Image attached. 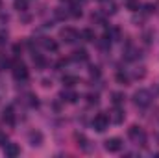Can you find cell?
<instances>
[{
  "mask_svg": "<svg viewBox=\"0 0 159 158\" xmlns=\"http://www.w3.org/2000/svg\"><path fill=\"white\" fill-rule=\"evenodd\" d=\"M4 121H6L7 125H15V112H13L11 106H7V108L4 110Z\"/></svg>",
  "mask_w": 159,
  "mask_h": 158,
  "instance_id": "10",
  "label": "cell"
},
{
  "mask_svg": "<svg viewBox=\"0 0 159 158\" xmlns=\"http://www.w3.org/2000/svg\"><path fill=\"white\" fill-rule=\"evenodd\" d=\"M133 102H135L139 108H146V106L152 102V93H150L148 89H139V91H135V95H133Z\"/></svg>",
  "mask_w": 159,
  "mask_h": 158,
  "instance_id": "2",
  "label": "cell"
},
{
  "mask_svg": "<svg viewBox=\"0 0 159 158\" xmlns=\"http://www.w3.org/2000/svg\"><path fill=\"white\" fill-rule=\"evenodd\" d=\"M128 138H129L133 143H137V145H144V143H146V132H144L141 126H137V125H131V126L128 128Z\"/></svg>",
  "mask_w": 159,
  "mask_h": 158,
  "instance_id": "1",
  "label": "cell"
},
{
  "mask_svg": "<svg viewBox=\"0 0 159 158\" xmlns=\"http://www.w3.org/2000/svg\"><path fill=\"white\" fill-rule=\"evenodd\" d=\"M80 37H83L85 41H94V39H96V36H94V32H93L91 28H85V30H81Z\"/></svg>",
  "mask_w": 159,
  "mask_h": 158,
  "instance_id": "14",
  "label": "cell"
},
{
  "mask_svg": "<svg viewBox=\"0 0 159 158\" xmlns=\"http://www.w3.org/2000/svg\"><path fill=\"white\" fill-rule=\"evenodd\" d=\"M111 97H113V102H115L117 106H119V104H122V102H124V99H126V97H124V93H119V91L111 93Z\"/></svg>",
  "mask_w": 159,
  "mask_h": 158,
  "instance_id": "20",
  "label": "cell"
},
{
  "mask_svg": "<svg viewBox=\"0 0 159 158\" xmlns=\"http://www.w3.org/2000/svg\"><path fill=\"white\" fill-rule=\"evenodd\" d=\"M117 80H119L120 84H124V86L128 84V77H126L124 73H117Z\"/></svg>",
  "mask_w": 159,
  "mask_h": 158,
  "instance_id": "22",
  "label": "cell"
},
{
  "mask_svg": "<svg viewBox=\"0 0 159 158\" xmlns=\"http://www.w3.org/2000/svg\"><path fill=\"white\" fill-rule=\"evenodd\" d=\"M0 7H2V0H0Z\"/></svg>",
  "mask_w": 159,
  "mask_h": 158,
  "instance_id": "30",
  "label": "cell"
},
{
  "mask_svg": "<svg viewBox=\"0 0 159 158\" xmlns=\"http://www.w3.org/2000/svg\"><path fill=\"white\" fill-rule=\"evenodd\" d=\"M43 47H44L46 50H52V52L57 50V43L54 39H50V37H44V39H43Z\"/></svg>",
  "mask_w": 159,
  "mask_h": 158,
  "instance_id": "12",
  "label": "cell"
},
{
  "mask_svg": "<svg viewBox=\"0 0 159 158\" xmlns=\"http://www.w3.org/2000/svg\"><path fill=\"white\" fill-rule=\"evenodd\" d=\"M70 9H72V11H70L72 17H81V9H80L78 6H74V7H70Z\"/></svg>",
  "mask_w": 159,
  "mask_h": 158,
  "instance_id": "23",
  "label": "cell"
},
{
  "mask_svg": "<svg viewBox=\"0 0 159 158\" xmlns=\"http://www.w3.org/2000/svg\"><path fill=\"white\" fill-rule=\"evenodd\" d=\"M63 84H65L67 87H72V86H76V84H78V77H72V75H65V77H63Z\"/></svg>",
  "mask_w": 159,
  "mask_h": 158,
  "instance_id": "15",
  "label": "cell"
},
{
  "mask_svg": "<svg viewBox=\"0 0 159 158\" xmlns=\"http://www.w3.org/2000/svg\"><path fill=\"white\" fill-rule=\"evenodd\" d=\"M4 153H6V156L15 158V156L20 155V147H19L17 143H6V145H4Z\"/></svg>",
  "mask_w": 159,
  "mask_h": 158,
  "instance_id": "7",
  "label": "cell"
},
{
  "mask_svg": "<svg viewBox=\"0 0 159 158\" xmlns=\"http://www.w3.org/2000/svg\"><path fill=\"white\" fill-rule=\"evenodd\" d=\"M107 126H109V117L106 114H96L94 116V119H93V128L96 132H104Z\"/></svg>",
  "mask_w": 159,
  "mask_h": 158,
  "instance_id": "5",
  "label": "cell"
},
{
  "mask_svg": "<svg viewBox=\"0 0 159 158\" xmlns=\"http://www.w3.org/2000/svg\"><path fill=\"white\" fill-rule=\"evenodd\" d=\"M87 58H89V54H87L85 48H78V50L74 52V60H78V62H85Z\"/></svg>",
  "mask_w": 159,
  "mask_h": 158,
  "instance_id": "18",
  "label": "cell"
},
{
  "mask_svg": "<svg viewBox=\"0 0 159 158\" xmlns=\"http://www.w3.org/2000/svg\"><path fill=\"white\" fill-rule=\"evenodd\" d=\"M59 37L65 41V43H76L80 39V34H78V30H74L72 26H65L59 32Z\"/></svg>",
  "mask_w": 159,
  "mask_h": 158,
  "instance_id": "3",
  "label": "cell"
},
{
  "mask_svg": "<svg viewBox=\"0 0 159 158\" xmlns=\"http://www.w3.org/2000/svg\"><path fill=\"white\" fill-rule=\"evenodd\" d=\"M109 117H111V121L113 123H117V125H120L122 121H124V112L120 110V108H115L111 114H109Z\"/></svg>",
  "mask_w": 159,
  "mask_h": 158,
  "instance_id": "9",
  "label": "cell"
},
{
  "mask_svg": "<svg viewBox=\"0 0 159 158\" xmlns=\"http://www.w3.org/2000/svg\"><path fill=\"white\" fill-rule=\"evenodd\" d=\"M126 7H128L129 11H139L141 2H139V0H128V2H126Z\"/></svg>",
  "mask_w": 159,
  "mask_h": 158,
  "instance_id": "19",
  "label": "cell"
},
{
  "mask_svg": "<svg viewBox=\"0 0 159 158\" xmlns=\"http://www.w3.org/2000/svg\"><path fill=\"white\" fill-rule=\"evenodd\" d=\"M124 54H126V60H135V58H139L141 52H139L137 48H133V47H128V50H126Z\"/></svg>",
  "mask_w": 159,
  "mask_h": 158,
  "instance_id": "16",
  "label": "cell"
},
{
  "mask_svg": "<svg viewBox=\"0 0 159 158\" xmlns=\"http://www.w3.org/2000/svg\"><path fill=\"white\" fill-rule=\"evenodd\" d=\"M104 149L109 151V153H119L120 149H122V140L120 138H109V140H106Z\"/></svg>",
  "mask_w": 159,
  "mask_h": 158,
  "instance_id": "6",
  "label": "cell"
},
{
  "mask_svg": "<svg viewBox=\"0 0 159 158\" xmlns=\"http://www.w3.org/2000/svg\"><path fill=\"white\" fill-rule=\"evenodd\" d=\"M9 65V60H4V56H0V69H6Z\"/></svg>",
  "mask_w": 159,
  "mask_h": 158,
  "instance_id": "28",
  "label": "cell"
},
{
  "mask_svg": "<svg viewBox=\"0 0 159 158\" xmlns=\"http://www.w3.org/2000/svg\"><path fill=\"white\" fill-rule=\"evenodd\" d=\"M13 6H15V9H17V11H20V13H22V11H26V9H28V0H15V2H13Z\"/></svg>",
  "mask_w": 159,
  "mask_h": 158,
  "instance_id": "17",
  "label": "cell"
},
{
  "mask_svg": "<svg viewBox=\"0 0 159 158\" xmlns=\"http://www.w3.org/2000/svg\"><path fill=\"white\" fill-rule=\"evenodd\" d=\"M34 63H35L39 69H44V67H46V58H44L43 54H37V52H34Z\"/></svg>",
  "mask_w": 159,
  "mask_h": 158,
  "instance_id": "11",
  "label": "cell"
},
{
  "mask_svg": "<svg viewBox=\"0 0 159 158\" xmlns=\"http://www.w3.org/2000/svg\"><path fill=\"white\" fill-rule=\"evenodd\" d=\"M87 102L89 104H98V95L96 93H89L87 95Z\"/></svg>",
  "mask_w": 159,
  "mask_h": 158,
  "instance_id": "21",
  "label": "cell"
},
{
  "mask_svg": "<svg viewBox=\"0 0 159 158\" xmlns=\"http://www.w3.org/2000/svg\"><path fill=\"white\" fill-rule=\"evenodd\" d=\"M7 41V32H4V30H0V45H4Z\"/></svg>",
  "mask_w": 159,
  "mask_h": 158,
  "instance_id": "26",
  "label": "cell"
},
{
  "mask_svg": "<svg viewBox=\"0 0 159 158\" xmlns=\"http://www.w3.org/2000/svg\"><path fill=\"white\" fill-rule=\"evenodd\" d=\"M89 73H91V77H94V78H98V77H100V69H98V67H91V69H89Z\"/></svg>",
  "mask_w": 159,
  "mask_h": 158,
  "instance_id": "24",
  "label": "cell"
},
{
  "mask_svg": "<svg viewBox=\"0 0 159 158\" xmlns=\"http://www.w3.org/2000/svg\"><path fill=\"white\" fill-rule=\"evenodd\" d=\"M30 77V71L24 63H15L13 65V78L19 80V82H26Z\"/></svg>",
  "mask_w": 159,
  "mask_h": 158,
  "instance_id": "4",
  "label": "cell"
},
{
  "mask_svg": "<svg viewBox=\"0 0 159 158\" xmlns=\"http://www.w3.org/2000/svg\"><path fill=\"white\" fill-rule=\"evenodd\" d=\"M41 141H43V134H41V132H32V134H30V143H32L34 147H39Z\"/></svg>",
  "mask_w": 159,
  "mask_h": 158,
  "instance_id": "13",
  "label": "cell"
},
{
  "mask_svg": "<svg viewBox=\"0 0 159 158\" xmlns=\"http://www.w3.org/2000/svg\"><path fill=\"white\" fill-rule=\"evenodd\" d=\"M144 11H146V13H154V11H156V6H154V4H146V6H144Z\"/></svg>",
  "mask_w": 159,
  "mask_h": 158,
  "instance_id": "27",
  "label": "cell"
},
{
  "mask_svg": "<svg viewBox=\"0 0 159 158\" xmlns=\"http://www.w3.org/2000/svg\"><path fill=\"white\" fill-rule=\"evenodd\" d=\"M56 15H57L59 19H65V17H67V13H63L61 9H56Z\"/></svg>",
  "mask_w": 159,
  "mask_h": 158,
  "instance_id": "29",
  "label": "cell"
},
{
  "mask_svg": "<svg viewBox=\"0 0 159 158\" xmlns=\"http://www.w3.org/2000/svg\"><path fill=\"white\" fill-rule=\"evenodd\" d=\"M59 97H61L63 101H67V102H76V101H78V95H76L74 91H70V89H63V91L59 93Z\"/></svg>",
  "mask_w": 159,
  "mask_h": 158,
  "instance_id": "8",
  "label": "cell"
},
{
  "mask_svg": "<svg viewBox=\"0 0 159 158\" xmlns=\"http://www.w3.org/2000/svg\"><path fill=\"white\" fill-rule=\"evenodd\" d=\"M7 143V134L6 132H0V147H4Z\"/></svg>",
  "mask_w": 159,
  "mask_h": 158,
  "instance_id": "25",
  "label": "cell"
}]
</instances>
